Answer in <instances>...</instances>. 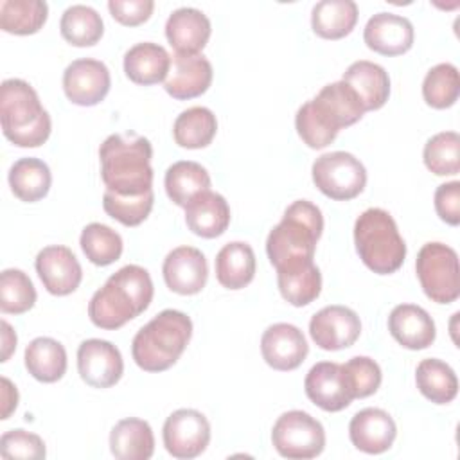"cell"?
<instances>
[{
  "label": "cell",
  "instance_id": "f35d334b",
  "mask_svg": "<svg viewBox=\"0 0 460 460\" xmlns=\"http://www.w3.org/2000/svg\"><path fill=\"white\" fill-rule=\"evenodd\" d=\"M460 93L458 68L451 63H438L428 70L422 81V97L435 110L451 108Z\"/></svg>",
  "mask_w": 460,
  "mask_h": 460
},
{
  "label": "cell",
  "instance_id": "8fae6325",
  "mask_svg": "<svg viewBox=\"0 0 460 460\" xmlns=\"http://www.w3.org/2000/svg\"><path fill=\"white\" fill-rule=\"evenodd\" d=\"M162 438L171 456L190 460L207 449L210 442V422L198 410L180 408L165 419Z\"/></svg>",
  "mask_w": 460,
  "mask_h": 460
},
{
  "label": "cell",
  "instance_id": "1f68e13d",
  "mask_svg": "<svg viewBox=\"0 0 460 460\" xmlns=\"http://www.w3.org/2000/svg\"><path fill=\"white\" fill-rule=\"evenodd\" d=\"M50 169L40 158H20L9 169V187L20 201L36 203L43 199L50 190Z\"/></svg>",
  "mask_w": 460,
  "mask_h": 460
},
{
  "label": "cell",
  "instance_id": "44dd1931",
  "mask_svg": "<svg viewBox=\"0 0 460 460\" xmlns=\"http://www.w3.org/2000/svg\"><path fill=\"white\" fill-rule=\"evenodd\" d=\"M413 25L408 18L394 13L374 14L363 31L367 47L381 56H401L413 45Z\"/></svg>",
  "mask_w": 460,
  "mask_h": 460
},
{
  "label": "cell",
  "instance_id": "60d3db41",
  "mask_svg": "<svg viewBox=\"0 0 460 460\" xmlns=\"http://www.w3.org/2000/svg\"><path fill=\"white\" fill-rule=\"evenodd\" d=\"M36 304V289L29 275L16 268L0 273V309L5 314H23Z\"/></svg>",
  "mask_w": 460,
  "mask_h": 460
},
{
  "label": "cell",
  "instance_id": "c3c4849f",
  "mask_svg": "<svg viewBox=\"0 0 460 460\" xmlns=\"http://www.w3.org/2000/svg\"><path fill=\"white\" fill-rule=\"evenodd\" d=\"M2 359L0 361H7L11 358V354L14 352L16 349V332L13 331V327L9 325V322L2 320Z\"/></svg>",
  "mask_w": 460,
  "mask_h": 460
},
{
  "label": "cell",
  "instance_id": "4316f807",
  "mask_svg": "<svg viewBox=\"0 0 460 460\" xmlns=\"http://www.w3.org/2000/svg\"><path fill=\"white\" fill-rule=\"evenodd\" d=\"M110 451L117 460H149L155 453V435L147 420L128 417L110 431Z\"/></svg>",
  "mask_w": 460,
  "mask_h": 460
},
{
  "label": "cell",
  "instance_id": "f1b7e54d",
  "mask_svg": "<svg viewBox=\"0 0 460 460\" xmlns=\"http://www.w3.org/2000/svg\"><path fill=\"white\" fill-rule=\"evenodd\" d=\"M277 284L286 302L295 307H302L320 296L322 273L313 261L286 266L277 270Z\"/></svg>",
  "mask_w": 460,
  "mask_h": 460
},
{
  "label": "cell",
  "instance_id": "277c9868",
  "mask_svg": "<svg viewBox=\"0 0 460 460\" xmlns=\"http://www.w3.org/2000/svg\"><path fill=\"white\" fill-rule=\"evenodd\" d=\"M322 232V210L307 199L293 201L284 210L280 223L268 234L266 253L270 262L279 270L313 261Z\"/></svg>",
  "mask_w": 460,
  "mask_h": 460
},
{
  "label": "cell",
  "instance_id": "603a6c76",
  "mask_svg": "<svg viewBox=\"0 0 460 460\" xmlns=\"http://www.w3.org/2000/svg\"><path fill=\"white\" fill-rule=\"evenodd\" d=\"M210 32V20L196 7H180L165 22V38L178 54H199Z\"/></svg>",
  "mask_w": 460,
  "mask_h": 460
},
{
  "label": "cell",
  "instance_id": "6da1fadb",
  "mask_svg": "<svg viewBox=\"0 0 460 460\" xmlns=\"http://www.w3.org/2000/svg\"><path fill=\"white\" fill-rule=\"evenodd\" d=\"M363 115L358 93L347 83L334 81L298 108L295 128L307 147L323 149L334 142L341 128L356 124Z\"/></svg>",
  "mask_w": 460,
  "mask_h": 460
},
{
  "label": "cell",
  "instance_id": "7a4b0ae2",
  "mask_svg": "<svg viewBox=\"0 0 460 460\" xmlns=\"http://www.w3.org/2000/svg\"><path fill=\"white\" fill-rule=\"evenodd\" d=\"M155 295L151 275L138 264H128L108 277L88 304L90 322L106 331H115L142 314Z\"/></svg>",
  "mask_w": 460,
  "mask_h": 460
},
{
  "label": "cell",
  "instance_id": "30bf717a",
  "mask_svg": "<svg viewBox=\"0 0 460 460\" xmlns=\"http://www.w3.org/2000/svg\"><path fill=\"white\" fill-rule=\"evenodd\" d=\"M271 444L277 453L291 460H309L325 447V429L302 410L284 411L273 424Z\"/></svg>",
  "mask_w": 460,
  "mask_h": 460
},
{
  "label": "cell",
  "instance_id": "5b68a950",
  "mask_svg": "<svg viewBox=\"0 0 460 460\" xmlns=\"http://www.w3.org/2000/svg\"><path fill=\"white\" fill-rule=\"evenodd\" d=\"M0 122L4 137L18 147H40L50 137L52 122L36 90L23 79H5L0 86Z\"/></svg>",
  "mask_w": 460,
  "mask_h": 460
},
{
  "label": "cell",
  "instance_id": "9c48e42d",
  "mask_svg": "<svg viewBox=\"0 0 460 460\" xmlns=\"http://www.w3.org/2000/svg\"><path fill=\"white\" fill-rule=\"evenodd\" d=\"M316 189L336 201L359 196L367 185V169L352 153L332 151L318 156L311 167Z\"/></svg>",
  "mask_w": 460,
  "mask_h": 460
},
{
  "label": "cell",
  "instance_id": "4dcf8cb0",
  "mask_svg": "<svg viewBox=\"0 0 460 460\" xmlns=\"http://www.w3.org/2000/svg\"><path fill=\"white\" fill-rule=\"evenodd\" d=\"M358 22V5L352 0H322L311 11V27L323 40H341Z\"/></svg>",
  "mask_w": 460,
  "mask_h": 460
},
{
  "label": "cell",
  "instance_id": "d6986e66",
  "mask_svg": "<svg viewBox=\"0 0 460 460\" xmlns=\"http://www.w3.org/2000/svg\"><path fill=\"white\" fill-rule=\"evenodd\" d=\"M165 286L178 295L199 293L208 279L205 255L194 246H178L167 253L162 266Z\"/></svg>",
  "mask_w": 460,
  "mask_h": 460
},
{
  "label": "cell",
  "instance_id": "3957f363",
  "mask_svg": "<svg viewBox=\"0 0 460 460\" xmlns=\"http://www.w3.org/2000/svg\"><path fill=\"white\" fill-rule=\"evenodd\" d=\"M153 146L135 133H113L99 147L101 178L106 190L140 196L153 190Z\"/></svg>",
  "mask_w": 460,
  "mask_h": 460
},
{
  "label": "cell",
  "instance_id": "484cf974",
  "mask_svg": "<svg viewBox=\"0 0 460 460\" xmlns=\"http://www.w3.org/2000/svg\"><path fill=\"white\" fill-rule=\"evenodd\" d=\"M171 68L169 52L153 41L133 45L124 54V72L129 81L142 86H151L165 81Z\"/></svg>",
  "mask_w": 460,
  "mask_h": 460
},
{
  "label": "cell",
  "instance_id": "52a82bcc",
  "mask_svg": "<svg viewBox=\"0 0 460 460\" xmlns=\"http://www.w3.org/2000/svg\"><path fill=\"white\" fill-rule=\"evenodd\" d=\"M354 244L363 264L377 273H395L406 259V243L385 208H367L354 223Z\"/></svg>",
  "mask_w": 460,
  "mask_h": 460
},
{
  "label": "cell",
  "instance_id": "836d02e7",
  "mask_svg": "<svg viewBox=\"0 0 460 460\" xmlns=\"http://www.w3.org/2000/svg\"><path fill=\"white\" fill-rule=\"evenodd\" d=\"M217 131V119L212 110L205 106H192L183 110L172 126L174 142L185 149L207 147Z\"/></svg>",
  "mask_w": 460,
  "mask_h": 460
},
{
  "label": "cell",
  "instance_id": "bcb514c9",
  "mask_svg": "<svg viewBox=\"0 0 460 460\" xmlns=\"http://www.w3.org/2000/svg\"><path fill=\"white\" fill-rule=\"evenodd\" d=\"M435 210L444 223L451 226L460 223V181L453 180L437 187Z\"/></svg>",
  "mask_w": 460,
  "mask_h": 460
},
{
  "label": "cell",
  "instance_id": "4fadbf2b",
  "mask_svg": "<svg viewBox=\"0 0 460 460\" xmlns=\"http://www.w3.org/2000/svg\"><path fill=\"white\" fill-rule=\"evenodd\" d=\"M77 370L88 386L110 388L117 385L124 374L122 354L108 340H84L77 349Z\"/></svg>",
  "mask_w": 460,
  "mask_h": 460
},
{
  "label": "cell",
  "instance_id": "ba28073f",
  "mask_svg": "<svg viewBox=\"0 0 460 460\" xmlns=\"http://www.w3.org/2000/svg\"><path fill=\"white\" fill-rule=\"evenodd\" d=\"M415 271L424 295L437 304H451L460 295V268L456 252L444 243H426L415 261Z\"/></svg>",
  "mask_w": 460,
  "mask_h": 460
},
{
  "label": "cell",
  "instance_id": "83f0119b",
  "mask_svg": "<svg viewBox=\"0 0 460 460\" xmlns=\"http://www.w3.org/2000/svg\"><path fill=\"white\" fill-rule=\"evenodd\" d=\"M255 253L248 243H226L216 255V279L226 289H243L255 277Z\"/></svg>",
  "mask_w": 460,
  "mask_h": 460
},
{
  "label": "cell",
  "instance_id": "d590c367",
  "mask_svg": "<svg viewBox=\"0 0 460 460\" xmlns=\"http://www.w3.org/2000/svg\"><path fill=\"white\" fill-rule=\"evenodd\" d=\"M49 5L41 0H2L0 27L16 36L36 34L47 22Z\"/></svg>",
  "mask_w": 460,
  "mask_h": 460
},
{
  "label": "cell",
  "instance_id": "e575fe53",
  "mask_svg": "<svg viewBox=\"0 0 460 460\" xmlns=\"http://www.w3.org/2000/svg\"><path fill=\"white\" fill-rule=\"evenodd\" d=\"M415 383L419 392L435 404H447L458 394V379L455 370L437 358L422 359L417 365Z\"/></svg>",
  "mask_w": 460,
  "mask_h": 460
},
{
  "label": "cell",
  "instance_id": "74e56055",
  "mask_svg": "<svg viewBox=\"0 0 460 460\" xmlns=\"http://www.w3.org/2000/svg\"><path fill=\"white\" fill-rule=\"evenodd\" d=\"M79 244L86 259L95 266H110L122 255V237L102 223H90L83 228Z\"/></svg>",
  "mask_w": 460,
  "mask_h": 460
},
{
  "label": "cell",
  "instance_id": "8d00e7d4",
  "mask_svg": "<svg viewBox=\"0 0 460 460\" xmlns=\"http://www.w3.org/2000/svg\"><path fill=\"white\" fill-rule=\"evenodd\" d=\"M59 31L63 40L70 45L92 47L102 38L104 23L93 7L75 4L65 9L59 22Z\"/></svg>",
  "mask_w": 460,
  "mask_h": 460
},
{
  "label": "cell",
  "instance_id": "ab89813d",
  "mask_svg": "<svg viewBox=\"0 0 460 460\" xmlns=\"http://www.w3.org/2000/svg\"><path fill=\"white\" fill-rule=\"evenodd\" d=\"M424 165L437 176H455L460 171V137L456 131H440L428 138L422 151Z\"/></svg>",
  "mask_w": 460,
  "mask_h": 460
},
{
  "label": "cell",
  "instance_id": "cb8c5ba5",
  "mask_svg": "<svg viewBox=\"0 0 460 460\" xmlns=\"http://www.w3.org/2000/svg\"><path fill=\"white\" fill-rule=\"evenodd\" d=\"M183 208L187 228L199 237H219L226 232L230 225L228 201L221 194L212 192L210 189L196 194Z\"/></svg>",
  "mask_w": 460,
  "mask_h": 460
},
{
  "label": "cell",
  "instance_id": "ffe728a7",
  "mask_svg": "<svg viewBox=\"0 0 460 460\" xmlns=\"http://www.w3.org/2000/svg\"><path fill=\"white\" fill-rule=\"evenodd\" d=\"M349 437L356 449L367 455H381L392 447L397 437V426L388 411L363 408L350 419Z\"/></svg>",
  "mask_w": 460,
  "mask_h": 460
},
{
  "label": "cell",
  "instance_id": "9a60e30c",
  "mask_svg": "<svg viewBox=\"0 0 460 460\" xmlns=\"http://www.w3.org/2000/svg\"><path fill=\"white\" fill-rule=\"evenodd\" d=\"M311 340L323 350H341L356 343L361 334V320L350 307L325 305L309 322Z\"/></svg>",
  "mask_w": 460,
  "mask_h": 460
},
{
  "label": "cell",
  "instance_id": "e0dca14e",
  "mask_svg": "<svg viewBox=\"0 0 460 460\" xmlns=\"http://www.w3.org/2000/svg\"><path fill=\"white\" fill-rule=\"evenodd\" d=\"M309 345L302 331L293 323H273L261 338L262 359L275 370L289 372L298 368L307 358Z\"/></svg>",
  "mask_w": 460,
  "mask_h": 460
},
{
  "label": "cell",
  "instance_id": "ac0fdd59",
  "mask_svg": "<svg viewBox=\"0 0 460 460\" xmlns=\"http://www.w3.org/2000/svg\"><path fill=\"white\" fill-rule=\"evenodd\" d=\"M212 65L203 54L174 52L164 88L172 99L187 101L205 93L212 84Z\"/></svg>",
  "mask_w": 460,
  "mask_h": 460
},
{
  "label": "cell",
  "instance_id": "d6a6232c",
  "mask_svg": "<svg viewBox=\"0 0 460 460\" xmlns=\"http://www.w3.org/2000/svg\"><path fill=\"white\" fill-rule=\"evenodd\" d=\"M164 185L169 199L178 207H185L196 194L210 189V174L198 162L180 160L167 167Z\"/></svg>",
  "mask_w": 460,
  "mask_h": 460
},
{
  "label": "cell",
  "instance_id": "5bb4252c",
  "mask_svg": "<svg viewBox=\"0 0 460 460\" xmlns=\"http://www.w3.org/2000/svg\"><path fill=\"white\" fill-rule=\"evenodd\" d=\"M111 77L108 66L92 58L72 61L63 72V90L66 99L77 106H95L108 95Z\"/></svg>",
  "mask_w": 460,
  "mask_h": 460
},
{
  "label": "cell",
  "instance_id": "7dc6e473",
  "mask_svg": "<svg viewBox=\"0 0 460 460\" xmlns=\"http://www.w3.org/2000/svg\"><path fill=\"white\" fill-rule=\"evenodd\" d=\"M18 406V390L16 386L7 379L2 377V419H9L11 413Z\"/></svg>",
  "mask_w": 460,
  "mask_h": 460
},
{
  "label": "cell",
  "instance_id": "7c38bea8",
  "mask_svg": "<svg viewBox=\"0 0 460 460\" xmlns=\"http://www.w3.org/2000/svg\"><path fill=\"white\" fill-rule=\"evenodd\" d=\"M304 390L313 404L331 413L345 410L354 401L345 368L334 361L313 365L304 379Z\"/></svg>",
  "mask_w": 460,
  "mask_h": 460
},
{
  "label": "cell",
  "instance_id": "7402d4cb",
  "mask_svg": "<svg viewBox=\"0 0 460 460\" xmlns=\"http://www.w3.org/2000/svg\"><path fill=\"white\" fill-rule=\"evenodd\" d=\"M392 338L410 350L428 349L437 336L435 322L426 309L415 304H399L388 316Z\"/></svg>",
  "mask_w": 460,
  "mask_h": 460
},
{
  "label": "cell",
  "instance_id": "2e32d148",
  "mask_svg": "<svg viewBox=\"0 0 460 460\" xmlns=\"http://www.w3.org/2000/svg\"><path fill=\"white\" fill-rule=\"evenodd\" d=\"M43 288L56 296L74 293L83 280V268L68 246L50 244L40 250L34 261Z\"/></svg>",
  "mask_w": 460,
  "mask_h": 460
},
{
  "label": "cell",
  "instance_id": "d4e9b609",
  "mask_svg": "<svg viewBox=\"0 0 460 460\" xmlns=\"http://www.w3.org/2000/svg\"><path fill=\"white\" fill-rule=\"evenodd\" d=\"M359 97L365 111L379 110L390 97V77L388 72L372 61L359 59L349 65L341 77Z\"/></svg>",
  "mask_w": 460,
  "mask_h": 460
},
{
  "label": "cell",
  "instance_id": "b9f144b4",
  "mask_svg": "<svg viewBox=\"0 0 460 460\" xmlns=\"http://www.w3.org/2000/svg\"><path fill=\"white\" fill-rule=\"evenodd\" d=\"M153 203H155L153 190L140 196H119L110 190H104L102 194L104 212L124 226H138L140 223H144L153 208Z\"/></svg>",
  "mask_w": 460,
  "mask_h": 460
},
{
  "label": "cell",
  "instance_id": "ee69618b",
  "mask_svg": "<svg viewBox=\"0 0 460 460\" xmlns=\"http://www.w3.org/2000/svg\"><path fill=\"white\" fill-rule=\"evenodd\" d=\"M0 455L5 460H41L47 455L45 442L40 435L25 429H9L0 437Z\"/></svg>",
  "mask_w": 460,
  "mask_h": 460
},
{
  "label": "cell",
  "instance_id": "f6af8a7d",
  "mask_svg": "<svg viewBox=\"0 0 460 460\" xmlns=\"http://www.w3.org/2000/svg\"><path fill=\"white\" fill-rule=\"evenodd\" d=\"M110 14L126 27H137L149 20L155 9L153 0H110Z\"/></svg>",
  "mask_w": 460,
  "mask_h": 460
},
{
  "label": "cell",
  "instance_id": "7bdbcfd3",
  "mask_svg": "<svg viewBox=\"0 0 460 460\" xmlns=\"http://www.w3.org/2000/svg\"><path fill=\"white\" fill-rule=\"evenodd\" d=\"M345 374L349 377L354 399H365L377 392L383 374L379 365L368 356H354L343 363Z\"/></svg>",
  "mask_w": 460,
  "mask_h": 460
},
{
  "label": "cell",
  "instance_id": "f546056e",
  "mask_svg": "<svg viewBox=\"0 0 460 460\" xmlns=\"http://www.w3.org/2000/svg\"><path fill=\"white\" fill-rule=\"evenodd\" d=\"M25 368L40 383H56L66 372L65 347L49 336L34 338L25 349Z\"/></svg>",
  "mask_w": 460,
  "mask_h": 460
},
{
  "label": "cell",
  "instance_id": "8992f818",
  "mask_svg": "<svg viewBox=\"0 0 460 460\" xmlns=\"http://www.w3.org/2000/svg\"><path fill=\"white\" fill-rule=\"evenodd\" d=\"M192 336V320L176 309H164L149 320L133 338L131 356L146 372L171 368Z\"/></svg>",
  "mask_w": 460,
  "mask_h": 460
}]
</instances>
